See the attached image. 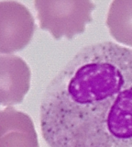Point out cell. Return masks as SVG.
<instances>
[{
	"mask_svg": "<svg viewBox=\"0 0 132 147\" xmlns=\"http://www.w3.org/2000/svg\"><path fill=\"white\" fill-rule=\"evenodd\" d=\"M40 129L50 147H132V50L82 49L46 88Z\"/></svg>",
	"mask_w": 132,
	"mask_h": 147,
	"instance_id": "cell-1",
	"label": "cell"
},
{
	"mask_svg": "<svg viewBox=\"0 0 132 147\" xmlns=\"http://www.w3.org/2000/svg\"><path fill=\"white\" fill-rule=\"evenodd\" d=\"M40 28L54 39L72 40L85 30L92 22L91 13L95 5L91 0H34Z\"/></svg>",
	"mask_w": 132,
	"mask_h": 147,
	"instance_id": "cell-2",
	"label": "cell"
},
{
	"mask_svg": "<svg viewBox=\"0 0 132 147\" xmlns=\"http://www.w3.org/2000/svg\"><path fill=\"white\" fill-rule=\"evenodd\" d=\"M36 29L32 14L14 0L0 1V53L9 54L23 50Z\"/></svg>",
	"mask_w": 132,
	"mask_h": 147,
	"instance_id": "cell-3",
	"label": "cell"
},
{
	"mask_svg": "<svg viewBox=\"0 0 132 147\" xmlns=\"http://www.w3.org/2000/svg\"><path fill=\"white\" fill-rule=\"evenodd\" d=\"M107 26L116 40L132 47V0H113Z\"/></svg>",
	"mask_w": 132,
	"mask_h": 147,
	"instance_id": "cell-6",
	"label": "cell"
},
{
	"mask_svg": "<svg viewBox=\"0 0 132 147\" xmlns=\"http://www.w3.org/2000/svg\"><path fill=\"white\" fill-rule=\"evenodd\" d=\"M31 72L23 59L0 55V106L20 104L30 88Z\"/></svg>",
	"mask_w": 132,
	"mask_h": 147,
	"instance_id": "cell-4",
	"label": "cell"
},
{
	"mask_svg": "<svg viewBox=\"0 0 132 147\" xmlns=\"http://www.w3.org/2000/svg\"><path fill=\"white\" fill-rule=\"evenodd\" d=\"M0 147H40L33 121L28 114L12 107L0 110Z\"/></svg>",
	"mask_w": 132,
	"mask_h": 147,
	"instance_id": "cell-5",
	"label": "cell"
}]
</instances>
